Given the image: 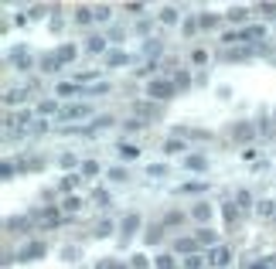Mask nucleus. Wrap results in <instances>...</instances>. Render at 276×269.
Returning <instances> with one entry per match:
<instances>
[{
	"label": "nucleus",
	"instance_id": "f257e3e1",
	"mask_svg": "<svg viewBox=\"0 0 276 269\" xmlns=\"http://www.w3.org/2000/svg\"><path fill=\"white\" fill-rule=\"evenodd\" d=\"M263 34H266V27L263 24H253V27H242V31H225L222 41L225 44H232V41H259Z\"/></svg>",
	"mask_w": 276,
	"mask_h": 269
},
{
	"label": "nucleus",
	"instance_id": "f03ea898",
	"mask_svg": "<svg viewBox=\"0 0 276 269\" xmlns=\"http://www.w3.org/2000/svg\"><path fill=\"white\" fill-rule=\"evenodd\" d=\"M174 92H178V89H174V82H171V78H154V82H147V96L157 99V102L171 99Z\"/></svg>",
	"mask_w": 276,
	"mask_h": 269
},
{
	"label": "nucleus",
	"instance_id": "7ed1b4c3",
	"mask_svg": "<svg viewBox=\"0 0 276 269\" xmlns=\"http://www.w3.org/2000/svg\"><path fill=\"white\" fill-rule=\"evenodd\" d=\"M229 259H232V252L225 249V246H215V249H208V266L225 269V266H229Z\"/></svg>",
	"mask_w": 276,
	"mask_h": 269
},
{
	"label": "nucleus",
	"instance_id": "20e7f679",
	"mask_svg": "<svg viewBox=\"0 0 276 269\" xmlns=\"http://www.w3.org/2000/svg\"><path fill=\"white\" fill-rule=\"evenodd\" d=\"M137 229H140V215H137V212H130L126 218H123V225H119V235H123V242H130V239L137 235Z\"/></svg>",
	"mask_w": 276,
	"mask_h": 269
},
{
	"label": "nucleus",
	"instance_id": "39448f33",
	"mask_svg": "<svg viewBox=\"0 0 276 269\" xmlns=\"http://www.w3.org/2000/svg\"><path fill=\"white\" fill-rule=\"evenodd\" d=\"M44 252H48V246H44V242H31V246H27L24 252H17V263H31V259H41Z\"/></svg>",
	"mask_w": 276,
	"mask_h": 269
},
{
	"label": "nucleus",
	"instance_id": "423d86ee",
	"mask_svg": "<svg viewBox=\"0 0 276 269\" xmlns=\"http://www.w3.org/2000/svg\"><path fill=\"white\" fill-rule=\"evenodd\" d=\"M195 239H198V246H208V249H215L222 235H218L215 229H198V232H195Z\"/></svg>",
	"mask_w": 276,
	"mask_h": 269
},
{
	"label": "nucleus",
	"instance_id": "0eeeda50",
	"mask_svg": "<svg viewBox=\"0 0 276 269\" xmlns=\"http://www.w3.org/2000/svg\"><path fill=\"white\" fill-rule=\"evenodd\" d=\"M89 113H92V109H89L85 102H79V106H65V109H61V119L72 123V119H82V116H89Z\"/></svg>",
	"mask_w": 276,
	"mask_h": 269
},
{
	"label": "nucleus",
	"instance_id": "6e6552de",
	"mask_svg": "<svg viewBox=\"0 0 276 269\" xmlns=\"http://www.w3.org/2000/svg\"><path fill=\"white\" fill-rule=\"evenodd\" d=\"M184 167L195 171V174H201V171H208V160H205L201 154H191V157H184Z\"/></svg>",
	"mask_w": 276,
	"mask_h": 269
},
{
	"label": "nucleus",
	"instance_id": "1a4fd4ad",
	"mask_svg": "<svg viewBox=\"0 0 276 269\" xmlns=\"http://www.w3.org/2000/svg\"><path fill=\"white\" fill-rule=\"evenodd\" d=\"M191 215H195V222H208L212 218V205L208 201H198L195 208H191Z\"/></svg>",
	"mask_w": 276,
	"mask_h": 269
},
{
	"label": "nucleus",
	"instance_id": "9d476101",
	"mask_svg": "<svg viewBox=\"0 0 276 269\" xmlns=\"http://www.w3.org/2000/svg\"><path fill=\"white\" fill-rule=\"evenodd\" d=\"M160 235H164V225H150V229H143V242L147 246H157Z\"/></svg>",
	"mask_w": 276,
	"mask_h": 269
},
{
	"label": "nucleus",
	"instance_id": "9b49d317",
	"mask_svg": "<svg viewBox=\"0 0 276 269\" xmlns=\"http://www.w3.org/2000/svg\"><path fill=\"white\" fill-rule=\"evenodd\" d=\"M232 136H236L239 143H249V140H253V126H249V123H239L236 130H232Z\"/></svg>",
	"mask_w": 276,
	"mask_h": 269
},
{
	"label": "nucleus",
	"instance_id": "f8f14e48",
	"mask_svg": "<svg viewBox=\"0 0 276 269\" xmlns=\"http://www.w3.org/2000/svg\"><path fill=\"white\" fill-rule=\"evenodd\" d=\"M195 242H198V239H178V242H174V249L188 259V256H195Z\"/></svg>",
	"mask_w": 276,
	"mask_h": 269
},
{
	"label": "nucleus",
	"instance_id": "ddd939ff",
	"mask_svg": "<svg viewBox=\"0 0 276 269\" xmlns=\"http://www.w3.org/2000/svg\"><path fill=\"white\" fill-rule=\"evenodd\" d=\"M85 48H89V51H92V55H102V51H106V38H102V34H92V38L85 41Z\"/></svg>",
	"mask_w": 276,
	"mask_h": 269
},
{
	"label": "nucleus",
	"instance_id": "4468645a",
	"mask_svg": "<svg viewBox=\"0 0 276 269\" xmlns=\"http://www.w3.org/2000/svg\"><path fill=\"white\" fill-rule=\"evenodd\" d=\"M222 215H225V222L232 225V222L239 218V205H236V201H225V205H222Z\"/></svg>",
	"mask_w": 276,
	"mask_h": 269
},
{
	"label": "nucleus",
	"instance_id": "2eb2a0df",
	"mask_svg": "<svg viewBox=\"0 0 276 269\" xmlns=\"http://www.w3.org/2000/svg\"><path fill=\"white\" fill-rule=\"evenodd\" d=\"M126 61H130L126 51H113V55L106 58V65H109V68H119V65H126Z\"/></svg>",
	"mask_w": 276,
	"mask_h": 269
},
{
	"label": "nucleus",
	"instance_id": "dca6fc26",
	"mask_svg": "<svg viewBox=\"0 0 276 269\" xmlns=\"http://www.w3.org/2000/svg\"><path fill=\"white\" fill-rule=\"evenodd\" d=\"M171 82H174V89H178V92H184V89H191V75H188V72H178V75L171 78Z\"/></svg>",
	"mask_w": 276,
	"mask_h": 269
},
{
	"label": "nucleus",
	"instance_id": "f3484780",
	"mask_svg": "<svg viewBox=\"0 0 276 269\" xmlns=\"http://www.w3.org/2000/svg\"><path fill=\"white\" fill-rule=\"evenodd\" d=\"M75 17H79V24H92L96 10H92V7H75Z\"/></svg>",
	"mask_w": 276,
	"mask_h": 269
},
{
	"label": "nucleus",
	"instance_id": "a211bd4d",
	"mask_svg": "<svg viewBox=\"0 0 276 269\" xmlns=\"http://www.w3.org/2000/svg\"><path fill=\"white\" fill-rule=\"evenodd\" d=\"M55 58H58V65H68V61L75 58V48H72V44H61V51Z\"/></svg>",
	"mask_w": 276,
	"mask_h": 269
},
{
	"label": "nucleus",
	"instance_id": "6ab92c4d",
	"mask_svg": "<svg viewBox=\"0 0 276 269\" xmlns=\"http://www.w3.org/2000/svg\"><path fill=\"white\" fill-rule=\"evenodd\" d=\"M218 14H201V17H198V27H205V31H208V27H218Z\"/></svg>",
	"mask_w": 276,
	"mask_h": 269
},
{
	"label": "nucleus",
	"instance_id": "aec40b11",
	"mask_svg": "<svg viewBox=\"0 0 276 269\" xmlns=\"http://www.w3.org/2000/svg\"><path fill=\"white\" fill-rule=\"evenodd\" d=\"M119 157H123V160H133V157H140V150L133 143H119Z\"/></svg>",
	"mask_w": 276,
	"mask_h": 269
},
{
	"label": "nucleus",
	"instance_id": "412c9836",
	"mask_svg": "<svg viewBox=\"0 0 276 269\" xmlns=\"http://www.w3.org/2000/svg\"><path fill=\"white\" fill-rule=\"evenodd\" d=\"M27 225H31V218H7V232H14V229L24 232Z\"/></svg>",
	"mask_w": 276,
	"mask_h": 269
},
{
	"label": "nucleus",
	"instance_id": "4be33fe9",
	"mask_svg": "<svg viewBox=\"0 0 276 269\" xmlns=\"http://www.w3.org/2000/svg\"><path fill=\"white\" fill-rule=\"evenodd\" d=\"M75 92H85V89H79L75 82H61L58 85V96H75Z\"/></svg>",
	"mask_w": 276,
	"mask_h": 269
},
{
	"label": "nucleus",
	"instance_id": "5701e85b",
	"mask_svg": "<svg viewBox=\"0 0 276 269\" xmlns=\"http://www.w3.org/2000/svg\"><path fill=\"white\" fill-rule=\"evenodd\" d=\"M256 212H259V215H266V218H270V215L276 212V205H273V201H270V198H263V201H259V205H256Z\"/></svg>",
	"mask_w": 276,
	"mask_h": 269
},
{
	"label": "nucleus",
	"instance_id": "b1692460",
	"mask_svg": "<svg viewBox=\"0 0 276 269\" xmlns=\"http://www.w3.org/2000/svg\"><path fill=\"white\" fill-rule=\"evenodd\" d=\"M246 14H249V7H232V10H229V20L242 24V20H246Z\"/></svg>",
	"mask_w": 276,
	"mask_h": 269
},
{
	"label": "nucleus",
	"instance_id": "393cba45",
	"mask_svg": "<svg viewBox=\"0 0 276 269\" xmlns=\"http://www.w3.org/2000/svg\"><path fill=\"white\" fill-rule=\"evenodd\" d=\"M79 208H82V201H79V198H65V201H61V212H68V215H72V212H79Z\"/></svg>",
	"mask_w": 276,
	"mask_h": 269
},
{
	"label": "nucleus",
	"instance_id": "a878e982",
	"mask_svg": "<svg viewBox=\"0 0 276 269\" xmlns=\"http://www.w3.org/2000/svg\"><path fill=\"white\" fill-rule=\"evenodd\" d=\"M10 61H14L17 68H27V65H31V58L24 55V48H20V51H14V58H10Z\"/></svg>",
	"mask_w": 276,
	"mask_h": 269
},
{
	"label": "nucleus",
	"instance_id": "bb28decb",
	"mask_svg": "<svg viewBox=\"0 0 276 269\" xmlns=\"http://www.w3.org/2000/svg\"><path fill=\"white\" fill-rule=\"evenodd\" d=\"M154 266H157V269H174V256H157Z\"/></svg>",
	"mask_w": 276,
	"mask_h": 269
},
{
	"label": "nucleus",
	"instance_id": "cd10ccee",
	"mask_svg": "<svg viewBox=\"0 0 276 269\" xmlns=\"http://www.w3.org/2000/svg\"><path fill=\"white\" fill-rule=\"evenodd\" d=\"M160 20H164V24H174V20H178V10H174V7H164V10H160Z\"/></svg>",
	"mask_w": 276,
	"mask_h": 269
},
{
	"label": "nucleus",
	"instance_id": "c85d7f7f",
	"mask_svg": "<svg viewBox=\"0 0 276 269\" xmlns=\"http://www.w3.org/2000/svg\"><path fill=\"white\" fill-rule=\"evenodd\" d=\"M205 188H208L205 181H188V184H184L181 191H191V194H198V191H205Z\"/></svg>",
	"mask_w": 276,
	"mask_h": 269
},
{
	"label": "nucleus",
	"instance_id": "c756f323",
	"mask_svg": "<svg viewBox=\"0 0 276 269\" xmlns=\"http://www.w3.org/2000/svg\"><path fill=\"white\" fill-rule=\"evenodd\" d=\"M82 174H85V177H96V174H99V164H96V160H85V164H82Z\"/></svg>",
	"mask_w": 276,
	"mask_h": 269
},
{
	"label": "nucleus",
	"instance_id": "7c9ffc66",
	"mask_svg": "<svg viewBox=\"0 0 276 269\" xmlns=\"http://www.w3.org/2000/svg\"><path fill=\"white\" fill-rule=\"evenodd\" d=\"M201 266H205L201 256H188V259H184V269H201Z\"/></svg>",
	"mask_w": 276,
	"mask_h": 269
},
{
	"label": "nucleus",
	"instance_id": "2f4dec72",
	"mask_svg": "<svg viewBox=\"0 0 276 269\" xmlns=\"http://www.w3.org/2000/svg\"><path fill=\"white\" fill-rule=\"evenodd\" d=\"M79 184V174H72V177H61V191H72Z\"/></svg>",
	"mask_w": 276,
	"mask_h": 269
},
{
	"label": "nucleus",
	"instance_id": "473e14b6",
	"mask_svg": "<svg viewBox=\"0 0 276 269\" xmlns=\"http://www.w3.org/2000/svg\"><path fill=\"white\" fill-rule=\"evenodd\" d=\"M109 232H113V222H109V218H102V222L96 225V235H109Z\"/></svg>",
	"mask_w": 276,
	"mask_h": 269
},
{
	"label": "nucleus",
	"instance_id": "72a5a7b5",
	"mask_svg": "<svg viewBox=\"0 0 276 269\" xmlns=\"http://www.w3.org/2000/svg\"><path fill=\"white\" fill-rule=\"evenodd\" d=\"M147 174H150V177H164V174H167V167H164V164H150V167H147Z\"/></svg>",
	"mask_w": 276,
	"mask_h": 269
},
{
	"label": "nucleus",
	"instance_id": "f704fd0d",
	"mask_svg": "<svg viewBox=\"0 0 276 269\" xmlns=\"http://www.w3.org/2000/svg\"><path fill=\"white\" fill-rule=\"evenodd\" d=\"M143 48H147V55H154V58H157V55H160V48H164V44H160V41H147Z\"/></svg>",
	"mask_w": 276,
	"mask_h": 269
},
{
	"label": "nucleus",
	"instance_id": "c9c22d12",
	"mask_svg": "<svg viewBox=\"0 0 276 269\" xmlns=\"http://www.w3.org/2000/svg\"><path fill=\"white\" fill-rule=\"evenodd\" d=\"M236 205H239V208H249V205H253V198H249L246 191H239L236 194Z\"/></svg>",
	"mask_w": 276,
	"mask_h": 269
},
{
	"label": "nucleus",
	"instance_id": "e433bc0d",
	"mask_svg": "<svg viewBox=\"0 0 276 269\" xmlns=\"http://www.w3.org/2000/svg\"><path fill=\"white\" fill-rule=\"evenodd\" d=\"M181 147H184V143H181V140H167V143H164V150H167V154H178Z\"/></svg>",
	"mask_w": 276,
	"mask_h": 269
},
{
	"label": "nucleus",
	"instance_id": "4c0bfd02",
	"mask_svg": "<svg viewBox=\"0 0 276 269\" xmlns=\"http://www.w3.org/2000/svg\"><path fill=\"white\" fill-rule=\"evenodd\" d=\"M191 61H195V65H205V61H208V51H201V48H198L195 55H191Z\"/></svg>",
	"mask_w": 276,
	"mask_h": 269
},
{
	"label": "nucleus",
	"instance_id": "58836bf2",
	"mask_svg": "<svg viewBox=\"0 0 276 269\" xmlns=\"http://www.w3.org/2000/svg\"><path fill=\"white\" fill-rule=\"evenodd\" d=\"M109 181H126V171H123V167H113V171H109Z\"/></svg>",
	"mask_w": 276,
	"mask_h": 269
},
{
	"label": "nucleus",
	"instance_id": "ea45409f",
	"mask_svg": "<svg viewBox=\"0 0 276 269\" xmlns=\"http://www.w3.org/2000/svg\"><path fill=\"white\" fill-rule=\"evenodd\" d=\"M55 109H58V102H41V106H38L41 116H44V113H55Z\"/></svg>",
	"mask_w": 276,
	"mask_h": 269
},
{
	"label": "nucleus",
	"instance_id": "a19ab883",
	"mask_svg": "<svg viewBox=\"0 0 276 269\" xmlns=\"http://www.w3.org/2000/svg\"><path fill=\"white\" fill-rule=\"evenodd\" d=\"M75 164H79V160H75L72 154H65V157H61V167H65V171H68V167H75Z\"/></svg>",
	"mask_w": 276,
	"mask_h": 269
},
{
	"label": "nucleus",
	"instance_id": "79ce46f5",
	"mask_svg": "<svg viewBox=\"0 0 276 269\" xmlns=\"http://www.w3.org/2000/svg\"><path fill=\"white\" fill-rule=\"evenodd\" d=\"M253 269H276V259H263V263H256Z\"/></svg>",
	"mask_w": 276,
	"mask_h": 269
},
{
	"label": "nucleus",
	"instance_id": "37998d69",
	"mask_svg": "<svg viewBox=\"0 0 276 269\" xmlns=\"http://www.w3.org/2000/svg\"><path fill=\"white\" fill-rule=\"evenodd\" d=\"M133 269H147V256H133Z\"/></svg>",
	"mask_w": 276,
	"mask_h": 269
},
{
	"label": "nucleus",
	"instance_id": "c03bdc74",
	"mask_svg": "<svg viewBox=\"0 0 276 269\" xmlns=\"http://www.w3.org/2000/svg\"><path fill=\"white\" fill-rule=\"evenodd\" d=\"M96 269H119L113 259H102V263H96Z\"/></svg>",
	"mask_w": 276,
	"mask_h": 269
},
{
	"label": "nucleus",
	"instance_id": "a18cd8bd",
	"mask_svg": "<svg viewBox=\"0 0 276 269\" xmlns=\"http://www.w3.org/2000/svg\"><path fill=\"white\" fill-rule=\"evenodd\" d=\"M109 17V7H96V20H106Z\"/></svg>",
	"mask_w": 276,
	"mask_h": 269
}]
</instances>
